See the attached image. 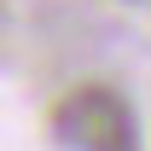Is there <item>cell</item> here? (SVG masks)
<instances>
[{"mask_svg":"<svg viewBox=\"0 0 151 151\" xmlns=\"http://www.w3.org/2000/svg\"><path fill=\"white\" fill-rule=\"evenodd\" d=\"M58 139H70L81 151H139V134H134V111L122 105V93L111 87H81L52 111Z\"/></svg>","mask_w":151,"mask_h":151,"instance_id":"6da1fadb","label":"cell"}]
</instances>
